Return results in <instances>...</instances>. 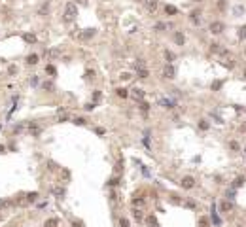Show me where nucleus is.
<instances>
[{
	"label": "nucleus",
	"mask_w": 246,
	"mask_h": 227,
	"mask_svg": "<svg viewBox=\"0 0 246 227\" xmlns=\"http://www.w3.org/2000/svg\"><path fill=\"white\" fill-rule=\"evenodd\" d=\"M146 223H148L150 227H157V220H155L153 216H148V218H146Z\"/></svg>",
	"instance_id": "dca6fc26"
},
{
	"label": "nucleus",
	"mask_w": 246,
	"mask_h": 227,
	"mask_svg": "<svg viewBox=\"0 0 246 227\" xmlns=\"http://www.w3.org/2000/svg\"><path fill=\"white\" fill-rule=\"evenodd\" d=\"M210 51H214V53H222V47H220V44H210Z\"/></svg>",
	"instance_id": "b1692460"
},
{
	"label": "nucleus",
	"mask_w": 246,
	"mask_h": 227,
	"mask_svg": "<svg viewBox=\"0 0 246 227\" xmlns=\"http://www.w3.org/2000/svg\"><path fill=\"white\" fill-rule=\"evenodd\" d=\"M208 127H210V123L206 121V119H203V121L199 123V129H201V131H208Z\"/></svg>",
	"instance_id": "aec40b11"
},
{
	"label": "nucleus",
	"mask_w": 246,
	"mask_h": 227,
	"mask_svg": "<svg viewBox=\"0 0 246 227\" xmlns=\"http://www.w3.org/2000/svg\"><path fill=\"white\" fill-rule=\"evenodd\" d=\"M184 204H186L187 208H195V203H193V201H186Z\"/></svg>",
	"instance_id": "f704fd0d"
},
{
	"label": "nucleus",
	"mask_w": 246,
	"mask_h": 227,
	"mask_svg": "<svg viewBox=\"0 0 246 227\" xmlns=\"http://www.w3.org/2000/svg\"><path fill=\"white\" fill-rule=\"evenodd\" d=\"M116 91H118V97H121V99H125V97H129L127 89H123V87H119V89H116Z\"/></svg>",
	"instance_id": "4be33fe9"
},
{
	"label": "nucleus",
	"mask_w": 246,
	"mask_h": 227,
	"mask_svg": "<svg viewBox=\"0 0 246 227\" xmlns=\"http://www.w3.org/2000/svg\"><path fill=\"white\" fill-rule=\"evenodd\" d=\"M155 28H157V30H163V28H167V27H165V23H157Z\"/></svg>",
	"instance_id": "4c0bfd02"
},
{
	"label": "nucleus",
	"mask_w": 246,
	"mask_h": 227,
	"mask_svg": "<svg viewBox=\"0 0 246 227\" xmlns=\"http://www.w3.org/2000/svg\"><path fill=\"white\" fill-rule=\"evenodd\" d=\"M85 108H87V110H93V108H95V102H93V104H91V102H89V104H85Z\"/></svg>",
	"instance_id": "ea45409f"
},
{
	"label": "nucleus",
	"mask_w": 246,
	"mask_h": 227,
	"mask_svg": "<svg viewBox=\"0 0 246 227\" xmlns=\"http://www.w3.org/2000/svg\"><path fill=\"white\" fill-rule=\"evenodd\" d=\"M244 182H246L244 176H237V178H235V182H233V189H239V187H242V186H244Z\"/></svg>",
	"instance_id": "0eeeda50"
},
{
	"label": "nucleus",
	"mask_w": 246,
	"mask_h": 227,
	"mask_svg": "<svg viewBox=\"0 0 246 227\" xmlns=\"http://www.w3.org/2000/svg\"><path fill=\"white\" fill-rule=\"evenodd\" d=\"M78 4H82V6H85V4H87V0H78Z\"/></svg>",
	"instance_id": "37998d69"
},
{
	"label": "nucleus",
	"mask_w": 246,
	"mask_h": 227,
	"mask_svg": "<svg viewBox=\"0 0 246 227\" xmlns=\"http://www.w3.org/2000/svg\"><path fill=\"white\" fill-rule=\"evenodd\" d=\"M199 223H201V227H208V220H206V218H201Z\"/></svg>",
	"instance_id": "2f4dec72"
},
{
	"label": "nucleus",
	"mask_w": 246,
	"mask_h": 227,
	"mask_svg": "<svg viewBox=\"0 0 246 227\" xmlns=\"http://www.w3.org/2000/svg\"><path fill=\"white\" fill-rule=\"evenodd\" d=\"M140 108L144 110V112H148V110H150V104H148V102H142V104H140Z\"/></svg>",
	"instance_id": "c9c22d12"
},
{
	"label": "nucleus",
	"mask_w": 246,
	"mask_h": 227,
	"mask_svg": "<svg viewBox=\"0 0 246 227\" xmlns=\"http://www.w3.org/2000/svg\"><path fill=\"white\" fill-rule=\"evenodd\" d=\"M119 227H129V222L125 218H121V220H119Z\"/></svg>",
	"instance_id": "473e14b6"
},
{
	"label": "nucleus",
	"mask_w": 246,
	"mask_h": 227,
	"mask_svg": "<svg viewBox=\"0 0 246 227\" xmlns=\"http://www.w3.org/2000/svg\"><path fill=\"white\" fill-rule=\"evenodd\" d=\"M53 193L59 197V199H63V197H64V189H63V187H53Z\"/></svg>",
	"instance_id": "a211bd4d"
},
{
	"label": "nucleus",
	"mask_w": 246,
	"mask_h": 227,
	"mask_svg": "<svg viewBox=\"0 0 246 227\" xmlns=\"http://www.w3.org/2000/svg\"><path fill=\"white\" fill-rule=\"evenodd\" d=\"M229 148H231V150H235V151H237V150H239V148H241V146H239V144H237V142L233 140V142H229Z\"/></svg>",
	"instance_id": "c756f323"
},
{
	"label": "nucleus",
	"mask_w": 246,
	"mask_h": 227,
	"mask_svg": "<svg viewBox=\"0 0 246 227\" xmlns=\"http://www.w3.org/2000/svg\"><path fill=\"white\" fill-rule=\"evenodd\" d=\"M165 59L169 61V63H172V61H174V53H172V51H169V49H167V51H165Z\"/></svg>",
	"instance_id": "5701e85b"
},
{
	"label": "nucleus",
	"mask_w": 246,
	"mask_h": 227,
	"mask_svg": "<svg viewBox=\"0 0 246 227\" xmlns=\"http://www.w3.org/2000/svg\"><path fill=\"white\" fill-rule=\"evenodd\" d=\"M222 210H223V212L231 210V203H223V204H222Z\"/></svg>",
	"instance_id": "7c9ffc66"
},
{
	"label": "nucleus",
	"mask_w": 246,
	"mask_h": 227,
	"mask_svg": "<svg viewBox=\"0 0 246 227\" xmlns=\"http://www.w3.org/2000/svg\"><path fill=\"white\" fill-rule=\"evenodd\" d=\"M46 72H47V74H51V76H53V74H55V72H57V70H55V66H53V64H47V66H46Z\"/></svg>",
	"instance_id": "bb28decb"
},
{
	"label": "nucleus",
	"mask_w": 246,
	"mask_h": 227,
	"mask_svg": "<svg viewBox=\"0 0 246 227\" xmlns=\"http://www.w3.org/2000/svg\"><path fill=\"white\" fill-rule=\"evenodd\" d=\"M132 97H134L137 100H142L144 99V91L142 89H132Z\"/></svg>",
	"instance_id": "4468645a"
},
{
	"label": "nucleus",
	"mask_w": 246,
	"mask_h": 227,
	"mask_svg": "<svg viewBox=\"0 0 246 227\" xmlns=\"http://www.w3.org/2000/svg\"><path fill=\"white\" fill-rule=\"evenodd\" d=\"M64 21H74L76 19V15H78V6L74 4V2H68V4L64 6Z\"/></svg>",
	"instance_id": "f257e3e1"
},
{
	"label": "nucleus",
	"mask_w": 246,
	"mask_h": 227,
	"mask_svg": "<svg viewBox=\"0 0 246 227\" xmlns=\"http://www.w3.org/2000/svg\"><path fill=\"white\" fill-rule=\"evenodd\" d=\"M242 76H244V78H246V68H244V74H242Z\"/></svg>",
	"instance_id": "a18cd8bd"
},
{
	"label": "nucleus",
	"mask_w": 246,
	"mask_h": 227,
	"mask_svg": "<svg viewBox=\"0 0 246 227\" xmlns=\"http://www.w3.org/2000/svg\"><path fill=\"white\" fill-rule=\"evenodd\" d=\"M119 78H121V80H129L131 74H129V72H121V76H119Z\"/></svg>",
	"instance_id": "e433bc0d"
},
{
	"label": "nucleus",
	"mask_w": 246,
	"mask_h": 227,
	"mask_svg": "<svg viewBox=\"0 0 246 227\" xmlns=\"http://www.w3.org/2000/svg\"><path fill=\"white\" fill-rule=\"evenodd\" d=\"M36 199H38V193H36V191H34V193H28V195H27V201H36Z\"/></svg>",
	"instance_id": "cd10ccee"
},
{
	"label": "nucleus",
	"mask_w": 246,
	"mask_h": 227,
	"mask_svg": "<svg viewBox=\"0 0 246 227\" xmlns=\"http://www.w3.org/2000/svg\"><path fill=\"white\" fill-rule=\"evenodd\" d=\"M59 55H61V51H59V49H49V51H47V57H51V59L59 57Z\"/></svg>",
	"instance_id": "412c9836"
},
{
	"label": "nucleus",
	"mask_w": 246,
	"mask_h": 227,
	"mask_svg": "<svg viewBox=\"0 0 246 227\" xmlns=\"http://www.w3.org/2000/svg\"><path fill=\"white\" fill-rule=\"evenodd\" d=\"M174 42H176L178 45H184V42H186V36H184V32H180V30L174 32Z\"/></svg>",
	"instance_id": "423d86ee"
},
{
	"label": "nucleus",
	"mask_w": 246,
	"mask_h": 227,
	"mask_svg": "<svg viewBox=\"0 0 246 227\" xmlns=\"http://www.w3.org/2000/svg\"><path fill=\"white\" fill-rule=\"evenodd\" d=\"M23 40L27 42V44H34V42H36V36H34V34H30V32H25V34H23Z\"/></svg>",
	"instance_id": "9b49d317"
},
{
	"label": "nucleus",
	"mask_w": 246,
	"mask_h": 227,
	"mask_svg": "<svg viewBox=\"0 0 246 227\" xmlns=\"http://www.w3.org/2000/svg\"><path fill=\"white\" fill-rule=\"evenodd\" d=\"M212 222H214V225H222V218L218 216V210H216V204H212Z\"/></svg>",
	"instance_id": "39448f33"
},
{
	"label": "nucleus",
	"mask_w": 246,
	"mask_h": 227,
	"mask_svg": "<svg viewBox=\"0 0 246 227\" xmlns=\"http://www.w3.org/2000/svg\"><path fill=\"white\" fill-rule=\"evenodd\" d=\"M146 8L150 11H155L157 9V0H146Z\"/></svg>",
	"instance_id": "ddd939ff"
},
{
	"label": "nucleus",
	"mask_w": 246,
	"mask_h": 227,
	"mask_svg": "<svg viewBox=\"0 0 246 227\" xmlns=\"http://www.w3.org/2000/svg\"><path fill=\"white\" fill-rule=\"evenodd\" d=\"M220 87H222V82H214V83H212V89H214V91H218Z\"/></svg>",
	"instance_id": "72a5a7b5"
},
{
	"label": "nucleus",
	"mask_w": 246,
	"mask_h": 227,
	"mask_svg": "<svg viewBox=\"0 0 246 227\" xmlns=\"http://www.w3.org/2000/svg\"><path fill=\"white\" fill-rule=\"evenodd\" d=\"M27 63H28V64H38V55H36V53L28 55V57H27Z\"/></svg>",
	"instance_id": "2eb2a0df"
},
{
	"label": "nucleus",
	"mask_w": 246,
	"mask_h": 227,
	"mask_svg": "<svg viewBox=\"0 0 246 227\" xmlns=\"http://www.w3.org/2000/svg\"><path fill=\"white\" fill-rule=\"evenodd\" d=\"M246 38V27H241L239 28V40H244Z\"/></svg>",
	"instance_id": "393cba45"
},
{
	"label": "nucleus",
	"mask_w": 246,
	"mask_h": 227,
	"mask_svg": "<svg viewBox=\"0 0 246 227\" xmlns=\"http://www.w3.org/2000/svg\"><path fill=\"white\" fill-rule=\"evenodd\" d=\"M132 203H134V204H142V203H144V199H134Z\"/></svg>",
	"instance_id": "a19ab883"
},
{
	"label": "nucleus",
	"mask_w": 246,
	"mask_h": 227,
	"mask_svg": "<svg viewBox=\"0 0 246 227\" xmlns=\"http://www.w3.org/2000/svg\"><path fill=\"white\" fill-rule=\"evenodd\" d=\"M218 8L220 9H225V2H223V0H220V2H218Z\"/></svg>",
	"instance_id": "58836bf2"
},
{
	"label": "nucleus",
	"mask_w": 246,
	"mask_h": 227,
	"mask_svg": "<svg viewBox=\"0 0 246 227\" xmlns=\"http://www.w3.org/2000/svg\"><path fill=\"white\" fill-rule=\"evenodd\" d=\"M165 11H167V15H176V14H178V9L174 8V6H167V8H165Z\"/></svg>",
	"instance_id": "6ab92c4d"
},
{
	"label": "nucleus",
	"mask_w": 246,
	"mask_h": 227,
	"mask_svg": "<svg viewBox=\"0 0 246 227\" xmlns=\"http://www.w3.org/2000/svg\"><path fill=\"white\" fill-rule=\"evenodd\" d=\"M59 225V220L57 218H49V220H46V223H44V227H57Z\"/></svg>",
	"instance_id": "f8f14e48"
},
{
	"label": "nucleus",
	"mask_w": 246,
	"mask_h": 227,
	"mask_svg": "<svg viewBox=\"0 0 246 227\" xmlns=\"http://www.w3.org/2000/svg\"><path fill=\"white\" fill-rule=\"evenodd\" d=\"M197 2H199V0H197Z\"/></svg>",
	"instance_id": "49530a36"
},
{
	"label": "nucleus",
	"mask_w": 246,
	"mask_h": 227,
	"mask_svg": "<svg viewBox=\"0 0 246 227\" xmlns=\"http://www.w3.org/2000/svg\"><path fill=\"white\" fill-rule=\"evenodd\" d=\"M132 216H134V220H138V222H140V220L144 218V214H142V210H138V208H134V210H132Z\"/></svg>",
	"instance_id": "f3484780"
},
{
	"label": "nucleus",
	"mask_w": 246,
	"mask_h": 227,
	"mask_svg": "<svg viewBox=\"0 0 246 227\" xmlns=\"http://www.w3.org/2000/svg\"><path fill=\"white\" fill-rule=\"evenodd\" d=\"M0 151H4V146H0Z\"/></svg>",
	"instance_id": "c03bdc74"
},
{
	"label": "nucleus",
	"mask_w": 246,
	"mask_h": 227,
	"mask_svg": "<svg viewBox=\"0 0 246 227\" xmlns=\"http://www.w3.org/2000/svg\"><path fill=\"white\" fill-rule=\"evenodd\" d=\"M91 36H95V28H85L80 34V38H83V40H87V38H91Z\"/></svg>",
	"instance_id": "6e6552de"
},
{
	"label": "nucleus",
	"mask_w": 246,
	"mask_h": 227,
	"mask_svg": "<svg viewBox=\"0 0 246 227\" xmlns=\"http://www.w3.org/2000/svg\"><path fill=\"white\" fill-rule=\"evenodd\" d=\"M150 76V72H148L146 68H140V70H138V78H148Z\"/></svg>",
	"instance_id": "a878e982"
},
{
	"label": "nucleus",
	"mask_w": 246,
	"mask_h": 227,
	"mask_svg": "<svg viewBox=\"0 0 246 227\" xmlns=\"http://www.w3.org/2000/svg\"><path fill=\"white\" fill-rule=\"evenodd\" d=\"M159 104L163 106V108H174V100H170V99H161Z\"/></svg>",
	"instance_id": "1a4fd4ad"
},
{
	"label": "nucleus",
	"mask_w": 246,
	"mask_h": 227,
	"mask_svg": "<svg viewBox=\"0 0 246 227\" xmlns=\"http://www.w3.org/2000/svg\"><path fill=\"white\" fill-rule=\"evenodd\" d=\"M174 74H176V68H174L172 64H167V66H165V70H163V76L169 78V80H172Z\"/></svg>",
	"instance_id": "20e7f679"
},
{
	"label": "nucleus",
	"mask_w": 246,
	"mask_h": 227,
	"mask_svg": "<svg viewBox=\"0 0 246 227\" xmlns=\"http://www.w3.org/2000/svg\"><path fill=\"white\" fill-rule=\"evenodd\" d=\"M180 184H182V187H186V189H191V187L195 186V178L193 176H184Z\"/></svg>",
	"instance_id": "7ed1b4c3"
},
{
	"label": "nucleus",
	"mask_w": 246,
	"mask_h": 227,
	"mask_svg": "<svg viewBox=\"0 0 246 227\" xmlns=\"http://www.w3.org/2000/svg\"><path fill=\"white\" fill-rule=\"evenodd\" d=\"M208 28H210V32H212V34H222L223 28H225V25H223L222 21H212Z\"/></svg>",
	"instance_id": "f03ea898"
},
{
	"label": "nucleus",
	"mask_w": 246,
	"mask_h": 227,
	"mask_svg": "<svg viewBox=\"0 0 246 227\" xmlns=\"http://www.w3.org/2000/svg\"><path fill=\"white\" fill-rule=\"evenodd\" d=\"M74 123H76V125H85V119L83 118H74Z\"/></svg>",
	"instance_id": "c85d7f7f"
},
{
	"label": "nucleus",
	"mask_w": 246,
	"mask_h": 227,
	"mask_svg": "<svg viewBox=\"0 0 246 227\" xmlns=\"http://www.w3.org/2000/svg\"><path fill=\"white\" fill-rule=\"evenodd\" d=\"M189 19H191L193 25H199V21H201V14H199V11H191V14H189Z\"/></svg>",
	"instance_id": "9d476101"
},
{
	"label": "nucleus",
	"mask_w": 246,
	"mask_h": 227,
	"mask_svg": "<svg viewBox=\"0 0 246 227\" xmlns=\"http://www.w3.org/2000/svg\"><path fill=\"white\" fill-rule=\"evenodd\" d=\"M72 227H83V225H82V222H74Z\"/></svg>",
	"instance_id": "79ce46f5"
}]
</instances>
